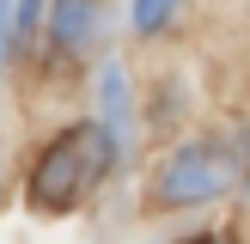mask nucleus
Returning a JSON list of instances; mask_svg holds the SVG:
<instances>
[{"instance_id":"f257e3e1","label":"nucleus","mask_w":250,"mask_h":244,"mask_svg":"<svg viewBox=\"0 0 250 244\" xmlns=\"http://www.w3.org/2000/svg\"><path fill=\"white\" fill-rule=\"evenodd\" d=\"M104 171H110V134L98 128V122H85V128L61 134V141L37 159L31 202L49 207V214H61V207H73L85 189H92V177H104Z\"/></svg>"},{"instance_id":"f03ea898","label":"nucleus","mask_w":250,"mask_h":244,"mask_svg":"<svg viewBox=\"0 0 250 244\" xmlns=\"http://www.w3.org/2000/svg\"><path fill=\"white\" fill-rule=\"evenodd\" d=\"M232 177H238V165H232L214 141H202V146H177V153H171V165L159 171V202H165V207L214 202V195L232 189Z\"/></svg>"},{"instance_id":"7ed1b4c3","label":"nucleus","mask_w":250,"mask_h":244,"mask_svg":"<svg viewBox=\"0 0 250 244\" xmlns=\"http://www.w3.org/2000/svg\"><path fill=\"white\" fill-rule=\"evenodd\" d=\"M49 37H55L61 55H85V49L98 43V0H55Z\"/></svg>"},{"instance_id":"20e7f679","label":"nucleus","mask_w":250,"mask_h":244,"mask_svg":"<svg viewBox=\"0 0 250 244\" xmlns=\"http://www.w3.org/2000/svg\"><path fill=\"white\" fill-rule=\"evenodd\" d=\"M37 12H43V0H0V19H6V49H24V37H31Z\"/></svg>"},{"instance_id":"39448f33","label":"nucleus","mask_w":250,"mask_h":244,"mask_svg":"<svg viewBox=\"0 0 250 244\" xmlns=\"http://www.w3.org/2000/svg\"><path fill=\"white\" fill-rule=\"evenodd\" d=\"M177 6H183V0H134V31H146V37L165 31V24L177 19Z\"/></svg>"},{"instance_id":"423d86ee","label":"nucleus","mask_w":250,"mask_h":244,"mask_svg":"<svg viewBox=\"0 0 250 244\" xmlns=\"http://www.w3.org/2000/svg\"><path fill=\"white\" fill-rule=\"evenodd\" d=\"M189 244H214V238H189Z\"/></svg>"}]
</instances>
